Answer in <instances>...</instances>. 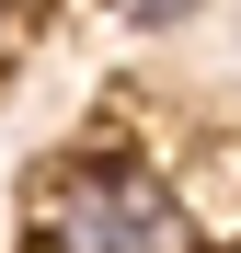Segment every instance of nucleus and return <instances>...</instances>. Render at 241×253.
<instances>
[{
	"label": "nucleus",
	"mask_w": 241,
	"mask_h": 253,
	"mask_svg": "<svg viewBox=\"0 0 241 253\" xmlns=\"http://www.w3.org/2000/svg\"><path fill=\"white\" fill-rule=\"evenodd\" d=\"M34 253H195V219L138 150H80L34 184Z\"/></svg>",
	"instance_id": "1"
},
{
	"label": "nucleus",
	"mask_w": 241,
	"mask_h": 253,
	"mask_svg": "<svg viewBox=\"0 0 241 253\" xmlns=\"http://www.w3.org/2000/svg\"><path fill=\"white\" fill-rule=\"evenodd\" d=\"M184 12H195V0H127V23H149V35H161V23H184Z\"/></svg>",
	"instance_id": "2"
},
{
	"label": "nucleus",
	"mask_w": 241,
	"mask_h": 253,
	"mask_svg": "<svg viewBox=\"0 0 241 253\" xmlns=\"http://www.w3.org/2000/svg\"><path fill=\"white\" fill-rule=\"evenodd\" d=\"M218 253H241V242H218Z\"/></svg>",
	"instance_id": "3"
}]
</instances>
